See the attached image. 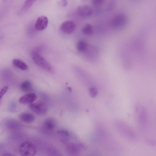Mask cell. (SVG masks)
<instances>
[{
  "mask_svg": "<svg viewBox=\"0 0 156 156\" xmlns=\"http://www.w3.org/2000/svg\"><path fill=\"white\" fill-rule=\"evenodd\" d=\"M75 28V25L72 21H66L61 25L60 29L64 33L69 34L73 32Z\"/></svg>",
  "mask_w": 156,
  "mask_h": 156,
  "instance_id": "cell-6",
  "label": "cell"
},
{
  "mask_svg": "<svg viewBox=\"0 0 156 156\" xmlns=\"http://www.w3.org/2000/svg\"><path fill=\"white\" fill-rule=\"evenodd\" d=\"M19 151L22 156H31L36 154L37 149L35 146L32 142L25 141L20 145Z\"/></svg>",
  "mask_w": 156,
  "mask_h": 156,
  "instance_id": "cell-1",
  "label": "cell"
},
{
  "mask_svg": "<svg viewBox=\"0 0 156 156\" xmlns=\"http://www.w3.org/2000/svg\"><path fill=\"white\" fill-rule=\"evenodd\" d=\"M48 20L47 17L41 16H39L36 21L35 28L38 30L41 31L45 29L48 26Z\"/></svg>",
  "mask_w": 156,
  "mask_h": 156,
  "instance_id": "cell-5",
  "label": "cell"
},
{
  "mask_svg": "<svg viewBox=\"0 0 156 156\" xmlns=\"http://www.w3.org/2000/svg\"><path fill=\"white\" fill-rule=\"evenodd\" d=\"M82 31L83 34L87 35H91L93 32V29L92 26L90 24H85L82 27Z\"/></svg>",
  "mask_w": 156,
  "mask_h": 156,
  "instance_id": "cell-14",
  "label": "cell"
},
{
  "mask_svg": "<svg viewBox=\"0 0 156 156\" xmlns=\"http://www.w3.org/2000/svg\"><path fill=\"white\" fill-rule=\"evenodd\" d=\"M36 0H25L22 7L21 10L23 11L28 9Z\"/></svg>",
  "mask_w": 156,
  "mask_h": 156,
  "instance_id": "cell-16",
  "label": "cell"
},
{
  "mask_svg": "<svg viewBox=\"0 0 156 156\" xmlns=\"http://www.w3.org/2000/svg\"><path fill=\"white\" fill-rule=\"evenodd\" d=\"M9 88L8 86H5L3 87L1 90L0 93V97L1 99L4 94L6 93Z\"/></svg>",
  "mask_w": 156,
  "mask_h": 156,
  "instance_id": "cell-20",
  "label": "cell"
},
{
  "mask_svg": "<svg viewBox=\"0 0 156 156\" xmlns=\"http://www.w3.org/2000/svg\"><path fill=\"white\" fill-rule=\"evenodd\" d=\"M126 22L125 16L122 14H119L113 17L111 20V24L114 28L118 29L122 27Z\"/></svg>",
  "mask_w": 156,
  "mask_h": 156,
  "instance_id": "cell-4",
  "label": "cell"
},
{
  "mask_svg": "<svg viewBox=\"0 0 156 156\" xmlns=\"http://www.w3.org/2000/svg\"><path fill=\"white\" fill-rule=\"evenodd\" d=\"M87 47L86 42L84 40L79 41L77 44L76 48L78 51L80 52H84Z\"/></svg>",
  "mask_w": 156,
  "mask_h": 156,
  "instance_id": "cell-15",
  "label": "cell"
},
{
  "mask_svg": "<svg viewBox=\"0 0 156 156\" xmlns=\"http://www.w3.org/2000/svg\"><path fill=\"white\" fill-rule=\"evenodd\" d=\"M62 5L63 6H65L67 4V2L66 0H63L62 2Z\"/></svg>",
  "mask_w": 156,
  "mask_h": 156,
  "instance_id": "cell-22",
  "label": "cell"
},
{
  "mask_svg": "<svg viewBox=\"0 0 156 156\" xmlns=\"http://www.w3.org/2000/svg\"><path fill=\"white\" fill-rule=\"evenodd\" d=\"M19 118L22 121L27 123H30L33 122L35 117L32 114L28 112H23L19 115Z\"/></svg>",
  "mask_w": 156,
  "mask_h": 156,
  "instance_id": "cell-10",
  "label": "cell"
},
{
  "mask_svg": "<svg viewBox=\"0 0 156 156\" xmlns=\"http://www.w3.org/2000/svg\"><path fill=\"white\" fill-rule=\"evenodd\" d=\"M115 2H111L108 5L107 7V9L108 10H111L115 6Z\"/></svg>",
  "mask_w": 156,
  "mask_h": 156,
  "instance_id": "cell-21",
  "label": "cell"
},
{
  "mask_svg": "<svg viewBox=\"0 0 156 156\" xmlns=\"http://www.w3.org/2000/svg\"><path fill=\"white\" fill-rule=\"evenodd\" d=\"M56 123L53 118H47L44 121L43 124V127L44 130L47 132L52 131L55 128Z\"/></svg>",
  "mask_w": 156,
  "mask_h": 156,
  "instance_id": "cell-8",
  "label": "cell"
},
{
  "mask_svg": "<svg viewBox=\"0 0 156 156\" xmlns=\"http://www.w3.org/2000/svg\"><path fill=\"white\" fill-rule=\"evenodd\" d=\"M37 96L34 93H28L21 97L19 99V102L23 104H30L36 100Z\"/></svg>",
  "mask_w": 156,
  "mask_h": 156,
  "instance_id": "cell-9",
  "label": "cell"
},
{
  "mask_svg": "<svg viewBox=\"0 0 156 156\" xmlns=\"http://www.w3.org/2000/svg\"><path fill=\"white\" fill-rule=\"evenodd\" d=\"M89 92L90 96L94 98L97 95L98 91L95 87H92L89 88Z\"/></svg>",
  "mask_w": 156,
  "mask_h": 156,
  "instance_id": "cell-17",
  "label": "cell"
},
{
  "mask_svg": "<svg viewBox=\"0 0 156 156\" xmlns=\"http://www.w3.org/2000/svg\"><path fill=\"white\" fill-rule=\"evenodd\" d=\"M21 90L24 92H28L31 91L32 89L31 83L28 80L23 82L20 85Z\"/></svg>",
  "mask_w": 156,
  "mask_h": 156,
  "instance_id": "cell-13",
  "label": "cell"
},
{
  "mask_svg": "<svg viewBox=\"0 0 156 156\" xmlns=\"http://www.w3.org/2000/svg\"><path fill=\"white\" fill-rule=\"evenodd\" d=\"M28 107L32 111L40 115H45L48 111V107L46 104L41 101L29 104Z\"/></svg>",
  "mask_w": 156,
  "mask_h": 156,
  "instance_id": "cell-3",
  "label": "cell"
},
{
  "mask_svg": "<svg viewBox=\"0 0 156 156\" xmlns=\"http://www.w3.org/2000/svg\"><path fill=\"white\" fill-rule=\"evenodd\" d=\"M32 56L34 62L38 66L47 71L51 72L52 71V68L50 64L38 53L33 52Z\"/></svg>",
  "mask_w": 156,
  "mask_h": 156,
  "instance_id": "cell-2",
  "label": "cell"
},
{
  "mask_svg": "<svg viewBox=\"0 0 156 156\" xmlns=\"http://www.w3.org/2000/svg\"><path fill=\"white\" fill-rule=\"evenodd\" d=\"M105 0H92L93 5L95 6H99L102 5Z\"/></svg>",
  "mask_w": 156,
  "mask_h": 156,
  "instance_id": "cell-19",
  "label": "cell"
},
{
  "mask_svg": "<svg viewBox=\"0 0 156 156\" xmlns=\"http://www.w3.org/2000/svg\"><path fill=\"white\" fill-rule=\"evenodd\" d=\"M12 64L16 67L23 70L28 69V66L23 62L18 59H14L12 61Z\"/></svg>",
  "mask_w": 156,
  "mask_h": 156,
  "instance_id": "cell-12",
  "label": "cell"
},
{
  "mask_svg": "<svg viewBox=\"0 0 156 156\" xmlns=\"http://www.w3.org/2000/svg\"><path fill=\"white\" fill-rule=\"evenodd\" d=\"M82 0V1H86V0Z\"/></svg>",
  "mask_w": 156,
  "mask_h": 156,
  "instance_id": "cell-23",
  "label": "cell"
},
{
  "mask_svg": "<svg viewBox=\"0 0 156 156\" xmlns=\"http://www.w3.org/2000/svg\"><path fill=\"white\" fill-rule=\"evenodd\" d=\"M79 146L75 144H69L66 147V151L68 153L72 155H77L79 151Z\"/></svg>",
  "mask_w": 156,
  "mask_h": 156,
  "instance_id": "cell-11",
  "label": "cell"
},
{
  "mask_svg": "<svg viewBox=\"0 0 156 156\" xmlns=\"http://www.w3.org/2000/svg\"><path fill=\"white\" fill-rule=\"evenodd\" d=\"M77 14L83 17H88L91 16L92 13L91 9L86 5H80L77 7L76 10Z\"/></svg>",
  "mask_w": 156,
  "mask_h": 156,
  "instance_id": "cell-7",
  "label": "cell"
},
{
  "mask_svg": "<svg viewBox=\"0 0 156 156\" xmlns=\"http://www.w3.org/2000/svg\"><path fill=\"white\" fill-rule=\"evenodd\" d=\"M57 132L58 134L63 136H68L69 135L68 131L65 129L58 130L57 131Z\"/></svg>",
  "mask_w": 156,
  "mask_h": 156,
  "instance_id": "cell-18",
  "label": "cell"
}]
</instances>
